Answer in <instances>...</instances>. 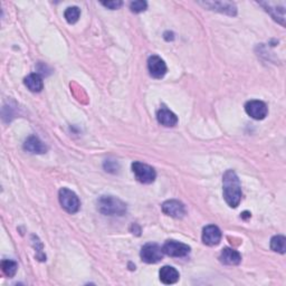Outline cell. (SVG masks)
<instances>
[{
    "label": "cell",
    "instance_id": "obj_1",
    "mask_svg": "<svg viewBox=\"0 0 286 286\" xmlns=\"http://www.w3.org/2000/svg\"><path fill=\"white\" fill-rule=\"evenodd\" d=\"M222 192L228 206L237 208L242 200L240 182L235 171L227 170L222 177Z\"/></svg>",
    "mask_w": 286,
    "mask_h": 286
},
{
    "label": "cell",
    "instance_id": "obj_2",
    "mask_svg": "<svg viewBox=\"0 0 286 286\" xmlns=\"http://www.w3.org/2000/svg\"><path fill=\"white\" fill-rule=\"evenodd\" d=\"M98 210L106 216H123L126 212V204L116 197L102 196L98 200Z\"/></svg>",
    "mask_w": 286,
    "mask_h": 286
},
{
    "label": "cell",
    "instance_id": "obj_3",
    "mask_svg": "<svg viewBox=\"0 0 286 286\" xmlns=\"http://www.w3.org/2000/svg\"><path fill=\"white\" fill-rule=\"evenodd\" d=\"M60 202L68 214H75L80 210V202L76 194L68 188H62L58 194Z\"/></svg>",
    "mask_w": 286,
    "mask_h": 286
},
{
    "label": "cell",
    "instance_id": "obj_4",
    "mask_svg": "<svg viewBox=\"0 0 286 286\" xmlns=\"http://www.w3.org/2000/svg\"><path fill=\"white\" fill-rule=\"evenodd\" d=\"M132 171H133V174H134L136 180L140 181L141 184H152L156 177V171L154 168H152V166H148L146 164H142V162H139V161L133 162Z\"/></svg>",
    "mask_w": 286,
    "mask_h": 286
},
{
    "label": "cell",
    "instance_id": "obj_5",
    "mask_svg": "<svg viewBox=\"0 0 286 286\" xmlns=\"http://www.w3.org/2000/svg\"><path fill=\"white\" fill-rule=\"evenodd\" d=\"M164 252L158 244L149 242L142 247L140 256L142 260L148 264H156L164 258Z\"/></svg>",
    "mask_w": 286,
    "mask_h": 286
},
{
    "label": "cell",
    "instance_id": "obj_6",
    "mask_svg": "<svg viewBox=\"0 0 286 286\" xmlns=\"http://www.w3.org/2000/svg\"><path fill=\"white\" fill-rule=\"evenodd\" d=\"M162 250L170 257H184L190 252V247L177 240H166Z\"/></svg>",
    "mask_w": 286,
    "mask_h": 286
},
{
    "label": "cell",
    "instance_id": "obj_7",
    "mask_svg": "<svg viewBox=\"0 0 286 286\" xmlns=\"http://www.w3.org/2000/svg\"><path fill=\"white\" fill-rule=\"evenodd\" d=\"M245 111L255 120H264L268 116V108L264 102L252 100V101H248L245 104Z\"/></svg>",
    "mask_w": 286,
    "mask_h": 286
},
{
    "label": "cell",
    "instance_id": "obj_8",
    "mask_svg": "<svg viewBox=\"0 0 286 286\" xmlns=\"http://www.w3.org/2000/svg\"><path fill=\"white\" fill-rule=\"evenodd\" d=\"M148 70L154 78H162L166 74V65L161 57L152 55L148 60Z\"/></svg>",
    "mask_w": 286,
    "mask_h": 286
},
{
    "label": "cell",
    "instance_id": "obj_9",
    "mask_svg": "<svg viewBox=\"0 0 286 286\" xmlns=\"http://www.w3.org/2000/svg\"><path fill=\"white\" fill-rule=\"evenodd\" d=\"M162 212L166 216L180 219L184 217L186 207L182 202H178V200H168V202L162 204Z\"/></svg>",
    "mask_w": 286,
    "mask_h": 286
},
{
    "label": "cell",
    "instance_id": "obj_10",
    "mask_svg": "<svg viewBox=\"0 0 286 286\" xmlns=\"http://www.w3.org/2000/svg\"><path fill=\"white\" fill-rule=\"evenodd\" d=\"M222 240V232L217 226L209 225L202 230V242L207 246H216Z\"/></svg>",
    "mask_w": 286,
    "mask_h": 286
},
{
    "label": "cell",
    "instance_id": "obj_11",
    "mask_svg": "<svg viewBox=\"0 0 286 286\" xmlns=\"http://www.w3.org/2000/svg\"><path fill=\"white\" fill-rule=\"evenodd\" d=\"M156 120H158L161 126L168 128L174 126L178 123L177 116L166 106H162L158 111V113H156Z\"/></svg>",
    "mask_w": 286,
    "mask_h": 286
},
{
    "label": "cell",
    "instance_id": "obj_12",
    "mask_svg": "<svg viewBox=\"0 0 286 286\" xmlns=\"http://www.w3.org/2000/svg\"><path fill=\"white\" fill-rule=\"evenodd\" d=\"M24 149L28 152H32V154H42L47 151V146H45V143L40 139V138L32 136L28 138V139L25 141V143H24Z\"/></svg>",
    "mask_w": 286,
    "mask_h": 286
},
{
    "label": "cell",
    "instance_id": "obj_13",
    "mask_svg": "<svg viewBox=\"0 0 286 286\" xmlns=\"http://www.w3.org/2000/svg\"><path fill=\"white\" fill-rule=\"evenodd\" d=\"M204 7H207L212 10H216L222 14H227V15L235 16L237 14V8L234 4L232 2H204L202 4Z\"/></svg>",
    "mask_w": 286,
    "mask_h": 286
},
{
    "label": "cell",
    "instance_id": "obj_14",
    "mask_svg": "<svg viewBox=\"0 0 286 286\" xmlns=\"http://www.w3.org/2000/svg\"><path fill=\"white\" fill-rule=\"evenodd\" d=\"M160 280L166 285L174 284L179 280V272L172 266H164L159 272Z\"/></svg>",
    "mask_w": 286,
    "mask_h": 286
},
{
    "label": "cell",
    "instance_id": "obj_15",
    "mask_svg": "<svg viewBox=\"0 0 286 286\" xmlns=\"http://www.w3.org/2000/svg\"><path fill=\"white\" fill-rule=\"evenodd\" d=\"M219 260L225 265H238L242 262V256L237 250L227 247L222 250Z\"/></svg>",
    "mask_w": 286,
    "mask_h": 286
},
{
    "label": "cell",
    "instance_id": "obj_16",
    "mask_svg": "<svg viewBox=\"0 0 286 286\" xmlns=\"http://www.w3.org/2000/svg\"><path fill=\"white\" fill-rule=\"evenodd\" d=\"M260 4L265 8V10L270 14L272 18H273L275 22H280L282 26H285V9H284V7H275V6H272L270 4H265V2H260Z\"/></svg>",
    "mask_w": 286,
    "mask_h": 286
},
{
    "label": "cell",
    "instance_id": "obj_17",
    "mask_svg": "<svg viewBox=\"0 0 286 286\" xmlns=\"http://www.w3.org/2000/svg\"><path fill=\"white\" fill-rule=\"evenodd\" d=\"M24 83H25L27 88L30 90V92H34V93H40L42 92V90L44 88L42 78L38 74L28 75L25 78V80H24Z\"/></svg>",
    "mask_w": 286,
    "mask_h": 286
},
{
    "label": "cell",
    "instance_id": "obj_18",
    "mask_svg": "<svg viewBox=\"0 0 286 286\" xmlns=\"http://www.w3.org/2000/svg\"><path fill=\"white\" fill-rule=\"evenodd\" d=\"M270 248L280 254H285L286 250V238L282 235L274 236L270 240Z\"/></svg>",
    "mask_w": 286,
    "mask_h": 286
},
{
    "label": "cell",
    "instance_id": "obj_19",
    "mask_svg": "<svg viewBox=\"0 0 286 286\" xmlns=\"http://www.w3.org/2000/svg\"><path fill=\"white\" fill-rule=\"evenodd\" d=\"M2 268L4 274H6L8 278H14L16 275V272L18 268V265L16 262L10 260H4L2 262Z\"/></svg>",
    "mask_w": 286,
    "mask_h": 286
},
{
    "label": "cell",
    "instance_id": "obj_20",
    "mask_svg": "<svg viewBox=\"0 0 286 286\" xmlns=\"http://www.w3.org/2000/svg\"><path fill=\"white\" fill-rule=\"evenodd\" d=\"M80 15V8L75 7V6L74 7H68V9H66L65 14H64L65 19H66V20H68V24H75L76 22L78 20Z\"/></svg>",
    "mask_w": 286,
    "mask_h": 286
},
{
    "label": "cell",
    "instance_id": "obj_21",
    "mask_svg": "<svg viewBox=\"0 0 286 286\" xmlns=\"http://www.w3.org/2000/svg\"><path fill=\"white\" fill-rule=\"evenodd\" d=\"M148 7L146 2H143V0H138V2H132L130 4V9L132 12L134 14H140L142 12H144Z\"/></svg>",
    "mask_w": 286,
    "mask_h": 286
},
{
    "label": "cell",
    "instance_id": "obj_22",
    "mask_svg": "<svg viewBox=\"0 0 286 286\" xmlns=\"http://www.w3.org/2000/svg\"><path fill=\"white\" fill-rule=\"evenodd\" d=\"M102 4L104 7H106L108 9H112V10H116V9H118L120 7H122L123 2L118 0V2H102Z\"/></svg>",
    "mask_w": 286,
    "mask_h": 286
}]
</instances>
